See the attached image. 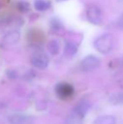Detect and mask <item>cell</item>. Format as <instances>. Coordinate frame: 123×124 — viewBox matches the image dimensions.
<instances>
[{
  "label": "cell",
  "instance_id": "cell-16",
  "mask_svg": "<svg viewBox=\"0 0 123 124\" xmlns=\"http://www.w3.org/2000/svg\"><path fill=\"white\" fill-rule=\"evenodd\" d=\"M117 26H118L120 29L123 30V15L120 17V19L118 20V21H117Z\"/></svg>",
  "mask_w": 123,
  "mask_h": 124
},
{
  "label": "cell",
  "instance_id": "cell-10",
  "mask_svg": "<svg viewBox=\"0 0 123 124\" xmlns=\"http://www.w3.org/2000/svg\"><path fill=\"white\" fill-rule=\"evenodd\" d=\"M94 124H116V120L113 116H100L94 120Z\"/></svg>",
  "mask_w": 123,
  "mask_h": 124
},
{
  "label": "cell",
  "instance_id": "cell-15",
  "mask_svg": "<svg viewBox=\"0 0 123 124\" xmlns=\"http://www.w3.org/2000/svg\"><path fill=\"white\" fill-rule=\"evenodd\" d=\"M29 8H30V6H29V3H25V2H20V3H19V8H20L22 12L28 11Z\"/></svg>",
  "mask_w": 123,
  "mask_h": 124
},
{
  "label": "cell",
  "instance_id": "cell-3",
  "mask_svg": "<svg viewBox=\"0 0 123 124\" xmlns=\"http://www.w3.org/2000/svg\"><path fill=\"white\" fill-rule=\"evenodd\" d=\"M73 93V87L67 83H60L56 86L57 95L62 100H67L72 98Z\"/></svg>",
  "mask_w": 123,
  "mask_h": 124
},
{
  "label": "cell",
  "instance_id": "cell-11",
  "mask_svg": "<svg viewBox=\"0 0 123 124\" xmlns=\"http://www.w3.org/2000/svg\"><path fill=\"white\" fill-rule=\"evenodd\" d=\"M47 49L49 52L52 55H57L58 54L60 51V44L58 40H51L48 42L47 44Z\"/></svg>",
  "mask_w": 123,
  "mask_h": 124
},
{
  "label": "cell",
  "instance_id": "cell-14",
  "mask_svg": "<svg viewBox=\"0 0 123 124\" xmlns=\"http://www.w3.org/2000/svg\"><path fill=\"white\" fill-rule=\"evenodd\" d=\"M109 101H110V103L111 105H115V106H116V105H122L123 104V92L112 95L110 97Z\"/></svg>",
  "mask_w": 123,
  "mask_h": 124
},
{
  "label": "cell",
  "instance_id": "cell-5",
  "mask_svg": "<svg viewBox=\"0 0 123 124\" xmlns=\"http://www.w3.org/2000/svg\"><path fill=\"white\" fill-rule=\"evenodd\" d=\"M30 63L38 69H46L49 64V58L43 52H36L31 57Z\"/></svg>",
  "mask_w": 123,
  "mask_h": 124
},
{
  "label": "cell",
  "instance_id": "cell-6",
  "mask_svg": "<svg viewBox=\"0 0 123 124\" xmlns=\"http://www.w3.org/2000/svg\"><path fill=\"white\" fill-rule=\"evenodd\" d=\"M10 124H31V119L28 116L22 114H14L8 117Z\"/></svg>",
  "mask_w": 123,
  "mask_h": 124
},
{
  "label": "cell",
  "instance_id": "cell-9",
  "mask_svg": "<svg viewBox=\"0 0 123 124\" xmlns=\"http://www.w3.org/2000/svg\"><path fill=\"white\" fill-rule=\"evenodd\" d=\"M83 120H84V117L72 111L67 117L63 124H83Z\"/></svg>",
  "mask_w": 123,
  "mask_h": 124
},
{
  "label": "cell",
  "instance_id": "cell-18",
  "mask_svg": "<svg viewBox=\"0 0 123 124\" xmlns=\"http://www.w3.org/2000/svg\"><path fill=\"white\" fill-rule=\"evenodd\" d=\"M58 1H65V0H58Z\"/></svg>",
  "mask_w": 123,
  "mask_h": 124
},
{
  "label": "cell",
  "instance_id": "cell-13",
  "mask_svg": "<svg viewBox=\"0 0 123 124\" xmlns=\"http://www.w3.org/2000/svg\"><path fill=\"white\" fill-rule=\"evenodd\" d=\"M78 51V45L72 41H69L66 44L64 52L67 56H72L77 52Z\"/></svg>",
  "mask_w": 123,
  "mask_h": 124
},
{
  "label": "cell",
  "instance_id": "cell-12",
  "mask_svg": "<svg viewBox=\"0 0 123 124\" xmlns=\"http://www.w3.org/2000/svg\"><path fill=\"white\" fill-rule=\"evenodd\" d=\"M34 5L38 11H45L50 8V2L47 0H35Z\"/></svg>",
  "mask_w": 123,
  "mask_h": 124
},
{
  "label": "cell",
  "instance_id": "cell-7",
  "mask_svg": "<svg viewBox=\"0 0 123 124\" xmlns=\"http://www.w3.org/2000/svg\"><path fill=\"white\" fill-rule=\"evenodd\" d=\"M20 38V34L18 31H12L7 33L3 36V41L6 45H14L19 41Z\"/></svg>",
  "mask_w": 123,
  "mask_h": 124
},
{
  "label": "cell",
  "instance_id": "cell-1",
  "mask_svg": "<svg viewBox=\"0 0 123 124\" xmlns=\"http://www.w3.org/2000/svg\"><path fill=\"white\" fill-rule=\"evenodd\" d=\"M94 46L100 53H109L114 46V38L112 35L104 34L100 36L94 42Z\"/></svg>",
  "mask_w": 123,
  "mask_h": 124
},
{
  "label": "cell",
  "instance_id": "cell-2",
  "mask_svg": "<svg viewBox=\"0 0 123 124\" xmlns=\"http://www.w3.org/2000/svg\"><path fill=\"white\" fill-rule=\"evenodd\" d=\"M100 66V60L93 55L87 56L80 62L79 68L83 72H92Z\"/></svg>",
  "mask_w": 123,
  "mask_h": 124
},
{
  "label": "cell",
  "instance_id": "cell-4",
  "mask_svg": "<svg viewBox=\"0 0 123 124\" xmlns=\"http://www.w3.org/2000/svg\"><path fill=\"white\" fill-rule=\"evenodd\" d=\"M86 17L88 20L93 25H100L103 20L102 12L97 6H90L86 11Z\"/></svg>",
  "mask_w": 123,
  "mask_h": 124
},
{
  "label": "cell",
  "instance_id": "cell-8",
  "mask_svg": "<svg viewBox=\"0 0 123 124\" xmlns=\"http://www.w3.org/2000/svg\"><path fill=\"white\" fill-rule=\"evenodd\" d=\"M89 109V103L85 102V101H82V102L79 103L78 106H75L73 111L77 113V114H79V116H81L82 117L84 118V116H85V115L87 114Z\"/></svg>",
  "mask_w": 123,
  "mask_h": 124
},
{
  "label": "cell",
  "instance_id": "cell-17",
  "mask_svg": "<svg viewBox=\"0 0 123 124\" xmlns=\"http://www.w3.org/2000/svg\"><path fill=\"white\" fill-rule=\"evenodd\" d=\"M7 74H8V76L11 78H15V77H16V74H15V72H14V71H12V70H9V73H7Z\"/></svg>",
  "mask_w": 123,
  "mask_h": 124
}]
</instances>
